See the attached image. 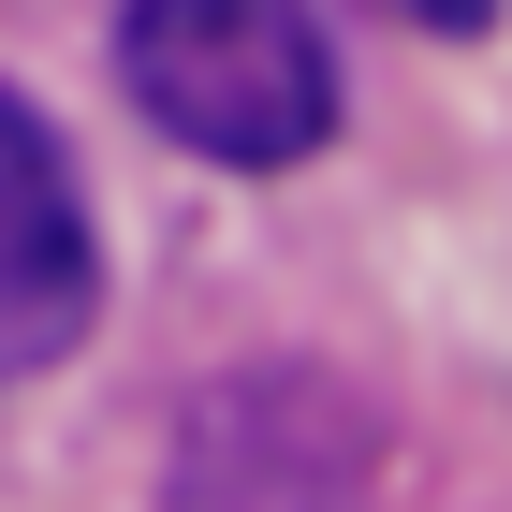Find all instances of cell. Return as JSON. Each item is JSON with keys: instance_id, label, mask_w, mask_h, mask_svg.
I'll use <instances>...</instances> for the list:
<instances>
[{"instance_id": "1", "label": "cell", "mask_w": 512, "mask_h": 512, "mask_svg": "<svg viewBox=\"0 0 512 512\" xmlns=\"http://www.w3.org/2000/svg\"><path fill=\"white\" fill-rule=\"evenodd\" d=\"M118 88L147 103V132H176L191 161H235V176H278L337 132L322 0H132Z\"/></svg>"}, {"instance_id": "2", "label": "cell", "mask_w": 512, "mask_h": 512, "mask_svg": "<svg viewBox=\"0 0 512 512\" xmlns=\"http://www.w3.org/2000/svg\"><path fill=\"white\" fill-rule=\"evenodd\" d=\"M366 469H381V439L322 366H235L191 395L161 512H352Z\"/></svg>"}, {"instance_id": "3", "label": "cell", "mask_w": 512, "mask_h": 512, "mask_svg": "<svg viewBox=\"0 0 512 512\" xmlns=\"http://www.w3.org/2000/svg\"><path fill=\"white\" fill-rule=\"evenodd\" d=\"M88 308H103L88 191H74V161H59V132L0 88V381L59 366V352L88 337Z\"/></svg>"}, {"instance_id": "4", "label": "cell", "mask_w": 512, "mask_h": 512, "mask_svg": "<svg viewBox=\"0 0 512 512\" xmlns=\"http://www.w3.org/2000/svg\"><path fill=\"white\" fill-rule=\"evenodd\" d=\"M395 15H425V30H483L498 0H395Z\"/></svg>"}]
</instances>
